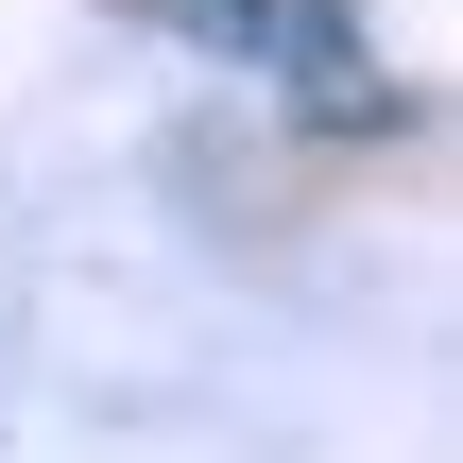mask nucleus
<instances>
[{"label": "nucleus", "instance_id": "nucleus-1", "mask_svg": "<svg viewBox=\"0 0 463 463\" xmlns=\"http://www.w3.org/2000/svg\"><path fill=\"white\" fill-rule=\"evenodd\" d=\"M137 17H155V34H189V52H241V69H258V52H292L326 0H137Z\"/></svg>", "mask_w": 463, "mask_h": 463}]
</instances>
